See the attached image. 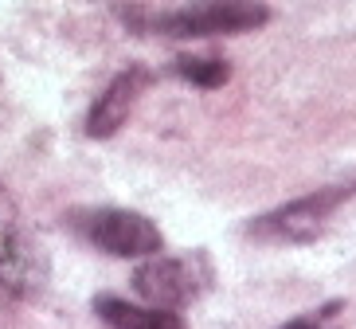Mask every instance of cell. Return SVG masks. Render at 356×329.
<instances>
[{
    "instance_id": "obj_5",
    "label": "cell",
    "mask_w": 356,
    "mask_h": 329,
    "mask_svg": "<svg viewBox=\"0 0 356 329\" xmlns=\"http://www.w3.org/2000/svg\"><path fill=\"white\" fill-rule=\"evenodd\" d=\"M149 79L153 74L145 67H126L122 74H114L110 86L98 95V102L90 106V114H86V138H114L118 129L126 126V118L137 106V98L145 95Z\"/></svg>"
},
{
    "instance_id": "obj_7",
    "label": "cell",
    "mask_w": 356,
    "mask_h": 329,
    "mask_svg": "<svg viewBox=\"0 0 356 329\" xmlns=\"http://www.w3.org/2000/svg\"><path fill=\"white\" fill-rule=\"evenodd\" d=\"M172 71H177L184 83L200 86V90H220L231 79L227 59H220V55H180L177 63H172Z\"/></svg>"
},
{
    "instance_id": "obj_2",
    "label": "cell",
    "mask_w": 356,
    "mask_h": 329,
    "mask_svg": "<svg viewBox=\"0 0 356 329\" xmlns=\"http://www.w3.org/2000/svg\"><path fill=\"white\" fill-rule=\"evenodd\" d=\"M356 192V184H329V188L305 192L298 200L262 212L247 223V235L259 243H274V247H298V243H314L317 235L329 227V220L337 216V208Z\"/></svg>"
},
{
    "instance_id": "obj_1",
    "label": "cell",
    "mask_w": 356,
    "mask_h": 329,
    "mask_svg": "<svg viewBox=\"0 0 356 329\" xmlns=\"http://www.w3.org/2000/svg\"><path fill=\"white\" fill-rule=\"evenodd\" d=\"M118 16L129 32L168 35V40H211V35H243L259 32L270 20L262 0H192L184 8L153 12L141 4H118Z\"/></svg>"
},
{
    "instance_id": "obj_8",
    "label": "cell",
    "mask_w": 356,
    "mask_h": 329,
    "mask_svg": "<svg viewBox=\"0 0 356 329\" xmlns=\"http://www.w3.org/2000/svg\"><path fill=\"white\" fill-rule=\"evenodd\" d=\"M278 329H345L341 326V302H329V306H321V310L298 314V318H290Z\"/></svg>"
},
{
    "instance_id": "obj_4",
    "label": "cell",
    "mask_w": 356,
    "mask_h": 329,
    "mask_svg": "<svg viewBox=\"0 0 356 329\" xmlns=\"http://www.w3.org/2000/svg\"><path fill=\"white\" fill-rule=\"evenodd\" d=\"M211 271L204 255H153L134 271V290L145 306L184 310L204 294Z\"/></svg>"
},
{
    "instance_id": "obj_3",
    "label": "cell",
    "mask_w": 356,
    "mask_h": 329,
    "mask_svg": "<svg viewBox=\"0 0 356 329\" xmlns=\"http://www.w3.org/2000/svg\"><path fill=\"white\" fill-rule=\"evenodd\" d=\"M71 227L83 235L90 247L106 251L114 259H153L165 247V235L149 216L129 212V208H86L71 212Z\"/></svg>"
},
{
    "instance_id": "obj_6",
    "label": "cell",
    "mask_w": 356,
    "mask_h": 329,
    "mask_svg": "<svg viewBox=\"0 0 356 329\" xmlns=\"http://www.w3.org/2000/svg\"><path fill=\"white\" fill-rule=\"evenodd\" d=\"M95 314L106 329H188L180 310H157V306H134L126 298L102 294L95 298Z\"/></svg>"
}]
</instances>
